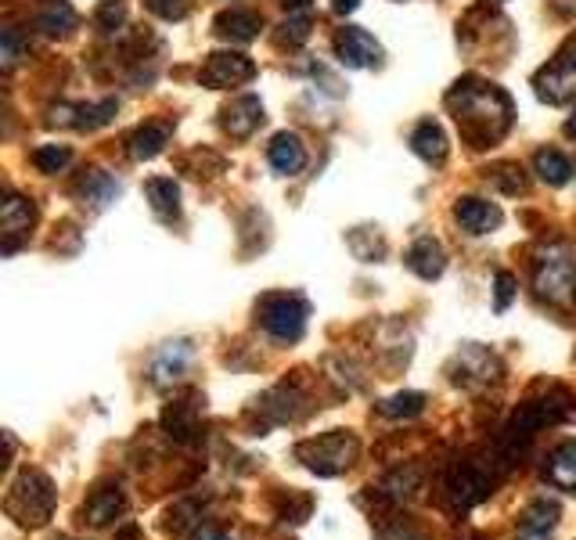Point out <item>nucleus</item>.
Wrapping results in <instances>:
<instances>
[{"label": "nucleus", "mask_w": 576, "mask_h": 540, "mask_svg": "<svg viewBox=\"0 0 576 540\" xmlns=\"http://www.w3.org/2000/svg\"><path fill=\"white\" fill-rule=\"evenodd\" d=\"M224 130L231 137H249L256 126L263 123V105H260V98H252V94H245V98H238V101H231V105L224 108Z\"/></svg>", "instance_id": "ddd939ff"}, {"label": "nucleus", "mask_w": 576, "mask_h": 540, "mask_svg": "<svg viewBox=\"0 0 576 540\" xmlns=\"http://www.w3.org/2000/svg\"><path fill=\"white\" fill-rule=\"evenodd\" d=\"M494 285H497V299H494V306H497V310H508V303H512V296H515V278H512V274H508V270H501Z\"/></svg>", "instance_id": "72a5a7b5"}, {"label": "nucleus", "mask_w": 576, "mask_h": 540, "mask_svg": "<svg viewBox=\"0 0 576 540\" xmlns=\"http://www.w3.org/2000/svg\"><path fill=\"white\" fill-rule=\"evenodd\" d=\"M447 105L454 108V119H458L461 134L468 141L486 144L501 137L512 123V101L508 94L494 87V83H479L465 80L447 94Z\"/></svg>", "instance_id": "f257e3e1"}, {"label": "nucleus", "mask_w": 576, "mask_h": 540, "mask_svg": "<svg viewBox=\"0 0 576 540\" xmlns=\"http://www.w3.org/2000/svg\"><path fill=\"white\" fill-rule=\"evenodd\" d=\"M126 18V0H101L98 11H94V22H98L101 29H119Z\"/></svg>", "instance_id": "c756f323"}, {"label": "nucleus", "mask_w": 576, "mask_h": 540, "mask_svg": "<svg viewBox=\"0 0 576 540\" xmlns=\"http://www.w3.org/2000/svg\"><path fill=\"white\" fill-rule=\"evenodd\" d=\"M544 476H548L551 483L558 486V490H569V494H576V443H562V447L551 450Z\"/></svg>", "instance_id": "6ab92c4d"}, {"label": "nucleus", "mask_w": 576, "mask_h": 540, "mask_svg": "<svg viewBox=\"0 0 576 540\" xmlns=\"http://www.w3.org/2000/svg\"><path fill=\"white\" fill-rule=\"evenodd\" d=\"M144 4L159 18H184V11H188V0H144Z\"/></svg>", "instance_id": "473e14b6"}, {"label": "nucleus", "mask_w": 576, "mask_h": 540, "mask_svg": "<svg viewBox=\"0 0 576 540\" xmlns=\"http://www.w3.org/2000/svg\"><path fill=\"white\" fill-rule=\"evenodd\" d=\"M533 170L540 173L544 184L562 188V184L573 177V162H569L562 152H555V148H544V152H537V159H533Z\"/></svg>", "instance_id": "b1692460"}, {"label": "nucleus", "mask_w": 576, "mask_h": 540, "mask_svg": "<svg viewBox=\"0 0 576 540\" xmlns=\"http://www.w3.org/2000/svg\"><path fill=\"white\" fill-rule=\"evenodd\" d=\"M533 87H537V98L548 105H566L576 98V36L537 72Z\"/></svg>", "instance_id": "423d86ee"}, {"label": "nucleus", "mask_w": 576, "mask_h": 540, "mask_svg": "<svg viewBox=\"0 0 576 540\" xmlns=\"http://www.w3.org/2000/svg\"><path fill=\"white\" fill-rule=\"evenodd\" d=\"M36 26L44 29L47 36H58L76 26V11H72L69 0H44V4H40V15H36Z\"/></svg>", "instance_id": "a878e982"}, {"label": "nucleus", "mask_w": 576, "mask_h": 540, "mask_svg": "<svg viewBox=\"0 0 576 540\" xmlns=\"http://www.w3.org/2000/svg\"><path fill=\"white\" fill-rule=\"evenodd\" d=\"M33 206H29L26 198H8L4 202V209H0V227H4V234H8V242H4V252H15V234L29 231V224H33Z\"/></svg>", "instance_id": "4be33fe9"}, {"label": "nucleus", "mask_w": 576, "mask_h": 540, "mask_svg": "<svg viewBox=\"0 0 576 540\" xmlns=\"http://www.w3.org/2000/svg\"><path fill=\"white\" fill-rule=\"evenodd\" d=\"M123 512H126V494L119 486L105 483V486H98V490H90L87 504H83V522H90V526H105V522H112Z\"/></svg>", "instance_id": "9b49d317"}, {"label": "nucleus", "mask_w": 576, "mask_h": 540, "mask_svg": "<svg viewBox=\"0 0 576 540\" xmlns=\"http://www.w3.org/2000/svg\"><path fill=\"white\" fill-rule=\"evenodd\" d=\"M267 159L278 173L292 177V173H299L306 166V148H303V141H299L296 134H278L274 141L267 144Z\"/></svg>", "instance_id": "2eb2a0df"}, {"label": "nucleus", "mask_w": 576, "mask_h": 540, "mask_svg": "<svg viewBox=\"0 0 576 540\" xmlns=\"http://www.w3.org/2000/svg\"><path fill=\"white\" fill-rule=\"evenodd\" d=\"M144 195H148V202L162 220H177L180 216V188L173 184V177H152L144 184Z\"/></svg>", "instance_id": "412c9836"}, {"label": "nucleus", "mask_w": 576, "mask_h": 540, "mask_svg": "<svg viewBox=\"0 0 576 540\" xmlns=\"http://www.w3.org/2000/svg\"><path fill=\"white\" fill-rule=\"evenodd\" d=\"M407 267L418 274V278L432 281V278H440L443 267H447V256H443L440 242L436 238H429V234H422L418 242L407 249Z\"/></svg>", "instance_id": "4468645a"}, {"label": "nucleus", "mask_w": 576, "mask_h": 540, "mask_svg": "<svg viewBox=\"0 0 576 540\" xmlns=\"http://www.w3.org/2000/svg\"><path fill=\"white\" fill-rule=\"evenodd\" d=\"M555 522H558V504L533 501L519 519V540H551Z\"/></svg>", "instance_id": "dca6fc26"}, {"label": "nucleus", "mask_w": 576, "mask_h": 540, "mask_svg": "<svg viewBox=\"0 0 576 540\" xmlns=\"http://www.w3.org/2000/svg\"><path fill=\"white\" fill-rule=\"evenodd\" d=\"M80 195L87 198L90 206L94 209H105V206H112L119 198V184L108 173H101V170H90L87 177L80 180Z\"/></svg>", "instance_id": "393cba45"}, {"label": "nucleus", "mask_w": 576, "mask_h": 540, "mask_svg": "<svg viewBox=\"0 0 576 540\" xmlns=\"http://www.w3.org/2000/svg\"><path fill=\"white\" fill-rule=\"evenodd\" d=\"M418 483H422V472H418V468H396V472H389V476L382 479L378 497L389 504H400L418 490Z\"/></svg>", "instance_id": "5701e85b"}, {"label": "nucleus", "mask_w": 576, "mask_h": 540, "mask_svg": "<svg viewBox=\"0 0 576 540\" xmlns=\"http://www.w3.org/2000/svg\"><path fill=\"white\" fill-rule=\"evenodd\" d=\"M332 8L339 11V15H350V11L360 8V0H332Z\"/></svg>", "instance_id": "e433bc0d"}, {"label": "nucleus", "mask_w": 576, "mask_h": 540, "mask_svg": "<svg viewBox=\"0 0 576 540\" xmlns=\"http://www.w3.org/2000/svg\"><path fill=\"white\" fill-rule=\"evenodd\" d=\"M116 116V101H98V105H58L54 108L51 123L72 126V130H98V126L112 123Z\"/></svg>", "instance_id": "1a4fd4ad"}, {"label": "nucleus", "mask_w": 576, "mask_h": 540, "mask_svg": "<svg viewBox=\"0 0 576 540\" xmlns=\"http://www.w3.org/2000/svg\"><path fill=\"white\" fill-rule=\"evenodd\" d=\"M375 540H422V533H418V526H411V522L396 519V522H386Z\"/></svg>", "instance_id": "2f4dec72"}, {"label": "nucleus", "mask_w": 576, "mask_h": 540, "mask_svg": "<svg viewBox=\"0 0 576 540\" xmlns=\"http://www.w3.org/2000/svg\"><path fill=\"white\" fill-rule=\"evenodd\" d=\"M533 288L540 299H548L555 306L573 303L576 292V260L569 256V249H548L537 260L533 270Z\"/></svg>", "instance_id": "39448f33"}, {"label": "nucleus", "mask_w": 576, "mask_h": 540, "mask_svg": "<svg viewBox=\"0 0 576 540\" xmlns=\"http://www.w3.org/2000/svg\"><path fill=\"white\" fill-rule=\"evenodd\" d=\"M411 148L422 155L425 162H443L447 159V137L436 123H422L411 134Z\"/></svg>", "instance_id": "bb28decb"}, {"label": "nucleus", "mask_w": 576, "mask_h": 540, "mask_svg": "<svg viewBox=\"0 0 576 540\" xmlns=\"http://www.w3.org/2000/svg\"><path fill=\"white\" fill-rule=\"evenodd\" d=\"M33 162H36V170L58 173L72 162V152L65 148V144H44V148H36L33 152Z\"/></svg>", "instance_id": "cd10ccee"}, {"label": "nucleus", "mask_w": 576, "mask_h": 540, "mask_svg": "<svg viewBox=\"0 0 576 540\" xmlns=\"http://www.w3.org/2000/svg\"><path fill=\"white\" fill-rule=\"evenodd\" d=\"M0 47H4V51H0V58H4V69H11V65H18V58H22V33H18L15 26H8L4 29V36H0Z\"/></svg>", "instance_id": "7c9ffc66"}, {"label": "nucleus", "mask_w": 576, "mask_h": 540, "mask_svg": "<svg viewBox=\"0 0 576 540\" xmlns=\"http://www.w3.org/2000/svg\"><path fill=\"white\" fill-rule=\"evenodd\" d=\"M216 26V36H224V40H238V44H249L252 36L260 33V15H252V11H224V15L213 22Z\"/></svg>", "instance_id": "aec40b11"}, {"label": "nucleus", "mask_w": 576, "mask_h": 540, "mask_svg": "<svg viewBox=\"0 0 576 540\" xmlns=\"http://www.w3.org/2000/svg\"><path fill=\"white\" fill-rule=\"evenodd\" d=\"M170 134H173V126L170 123H144V126H137L134 134H130V155H134L137 162H144V159H155V155L166 148V141H170Z\"/></svg>", "instance_id": "a211bd4d"}, {"label": "nucleus", "mask_w": 576, "mask_h": 540, "mask_svg": "<svg viewBox=\"0 0 576 540\" xmlns=\"http://www.w3.org/2000/svg\"><path fill=\"white\" fill-rule=\"evenodd\" d=\"M566 134H569V137H576V116H573V119H569V123H566Z\"/></svg>", "instance_id": "4c0bfd02"}, {"label": "nucleus", "mask_w": 576, "mask_h": 540, "mask_svg": "<svg viewBox=\"0 0 576 540\" xmlns=\"http://www.w3.org/2000/svg\"><path fill=\"white\" fill-rule=\"evenodd\" d=\"M191 364V346L188 342H166L159 350V357H155L152 364V378L159 382V386H166V382H177L184 371H188Z\"/></svg>", "instance_id": "f3484780"}, {"label": "nucleus", "mask_w": 576, "mask_h": 540, "mask_svg": "<svg viewBox=\"0 0 576 540\" xmlns=\"http://www.w3.org/2000/svg\"><path fill=\"white\" fill-rule=\"evenodd\" d=\"M54 501H58V494H54L51 479H47L44 472H36V468H26V472L11 483L8 497H4V512H8L18 526L36 530V526H44L54 515Z\"/></svg>", "instance_id": "f03ea898"}, {"label": "nucleus", "mask_w": 576, "mask_h": 540, "mask_svg": "<svg viewBox=\"0 0 576 540\" xmlns=\"http://www.w3.org/2000/svg\"><path fill=\"white\" fill-rule=\"evenodd\" d=\"M335 54H339V62L350 65V69H371V65H378V58H382V47L375 44L371 33H364V29L357 26H346L335 36Z\"/></svg>", "instance_id": "6e6552de"}, {"label": "nucleus", "mask_w": 576, "mask_h": 540, "mask_svg": "<svg viewBox=\"0 0 576 540\" xmlns=\"http://www.w3.org/2000/svg\"><path fill=\"white\" fill-rule=\"evenodd\" d=\"M281 4H285V11H292V15H303V11L310 8L314 0H281Z\"/></svg>", "instance_id": "c9c22d12"}, {"label": "nucleus", "mask_w": 576, "mask_h": 540, "mask_svg": "<svg viewBox=\"0 0 576 540\" xmlns=\"http://www.w3.org/2000/svg\"><path fill=\"white\" fill-rule=\"evenodd\" d=\"M256 76V65L245 58V54H234V51H216L206 58L202 72H198V80L206 83V87L220 90V87H238V83L252 80Z\"/></svg>", "instance_id": "0eeeda50"}, {"label": "nucleus", "mask_w": 576, "mask_h": 540, "mask_svg": "<svg viewBox=\"0 0 576 540\" xmlns=\"http://www.w3.org/2000/svg\"><path fill=\"white\" fill-rule=\"evenodd\" d=\"M454 220H458L468 234H490L501 224V209L490 206L486 198H461L458 206H454Z\"/></svg>", "instance_id": "f8f14e48"}, {"label": "nucleus", "mask_w": 576, "mask_h": 540, "mask_svg": "<svg viewBox=\"0 0 576 540\" xmlns=\"http://www.w3.org/2000/svg\"><path fill=\"white\" fill-rule=\"evenodd\" d=\"M256 317H260V328L267 335H274L281 342H296L306 332L310 303L303 296H292V292H274V296L260 299Z\"/></svg>", "instance_id": "20e7f679"}, {"label": "nucleus", "mask_w": 576, "mask_h": 540, "mask_svg": "<svg viewBox=\"0 0 576 540\" xmlns=\"http://www.w3.org/2000/svg\"><path fill=\"white\" fill-rule=\"evenodd\" d=\"M360 454V443L357 436H350V432H324V436H317V440H306L296 447V458L303 461L310 472H317V476H339V472H346V468L357 461Z\"/></svg>", "instance_id": "7ed1b4c3"}, {"label": "nucleus", "mask_w": 576, "mask_h": 540, "mask_svg": "<svg viewBox=\"0 0 576 540\" xmlns=\"http://www.w3.org/2000/svg\"><path fill=\"white\" fill-rule=\"evenodd\" d=\"M162 425H166V432H170L177 443H195L198 436H202V404H198V396L166 407Z\"/></svg>", "instance_id": "9d476101"}, {"label": "nucleus", "mask_w": 576, "mask_h": 540, "mask_svg": "<svg viewBox=\"0 0 576 540\" xmlns=\"http://www.w3.org/2000/svg\"><path fill=\"white\" fill-rule=\"evenodd\" d=\"M378 411L389 414V418H414V414L425 411V396L422 393H400V396H393V400H386Z\"/></svg>", "instance_id": "c85d7f7f"}, {"label": "nucleus", "mask_w": 576, "mask_h": 540, "mask_svg": "<svg viewBox=\"0 0 576 540\" xmlns=\"http://www.w3.org/2000/svg\"><path fill=\"white\" fill-rule=\"evenodd\" d=\"M188 537H191V540H234L231 533L220 530V526H216L213 519H202V522L195 526V530L188 533Z\"/></svg>", "instance_id": "f704fd0d"}]
</instances>
